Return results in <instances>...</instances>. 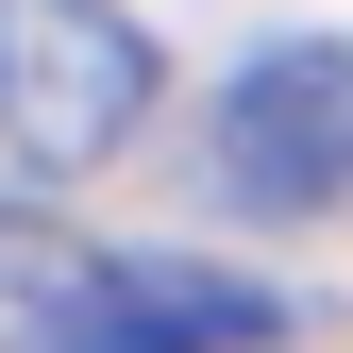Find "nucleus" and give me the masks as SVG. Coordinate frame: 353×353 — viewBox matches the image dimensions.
<instances>
[{
  "label": "nucleus",
  "instance_id": "nucleus-1",
  "mask_svg": "<svg viewBox=\"0 0 353 353\" xmlns=\"http://www.w3.org/2000/svg\"><path fill=\"white\" fill-rule=\"evenodd\" d=\"M0 353H286V286L0 219Z\"/></svg>",
  "mask_w": 353,
  "mask_h": 353
},
{
  "label": "nucleus",
  "instance_id": "nucleus-2",
  "mask_svg": "<svg viewBox=\"0 0 353 353\" xmlns=\"http://www.w3.org/2000/svg\"><path fill=\"white\" fill-rule=\"evenodd\" d=\"M152 84H168V51L118 0H0V152L17 168H51V185L118 168L135 118H152Z\"/></svg>",
  "mask_w": 353,
  "mask_h": 353
},
{
  "label": "nucleus",
  "instance_id": "nucleus-3",
  "mask_svg": "<svg viewBox=\"0 0 353 353\" xmlns=\"http://www.w3.org/2000/svg\"><path fill=\"white\" fill-rule=\"evenodd\" d=\"M219 202H252V219L353 202V51L336 34H270L219 84Z\"/></svg>",
  "mask_w": 353,
  "mask_h": 353
}]
</instances>
